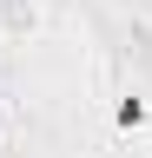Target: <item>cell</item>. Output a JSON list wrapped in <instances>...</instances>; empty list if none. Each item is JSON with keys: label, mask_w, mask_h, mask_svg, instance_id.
Here are the masks:
<instances>
[]
</instances>
